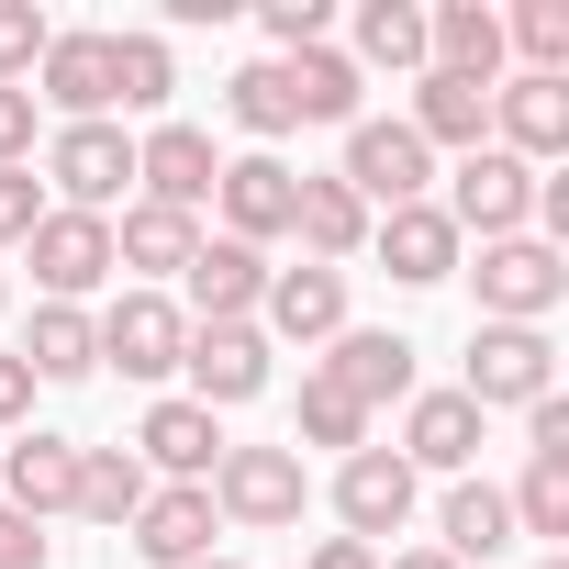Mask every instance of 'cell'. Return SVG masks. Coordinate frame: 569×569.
<instances>
[{
	"label": "cell",
	"mask_w": 569,
	"mask_h": 569,
	"mask_svg": "<svg viewBox=\"0 0 569 569\" xmlns=\"http://www.w3.org/2000/svg\"><path fill=\"white\" fill-rule=\"evenodd\" d=\"M23 257H34V291H46V302H90L101 279H112V223L46 201V223L23 234Z\"/></svg>",
	"instance_id": "cell-11"
},
{
	"label": "cell",
	"mask_w": 569,
	"mask_h": 569,
	"mask_svg": "<svg viewBox=\"0 0 569 569\" xmlns=\"http://www.w3.org/2000/svg\"><path fill=\"white\" fill-rule=\"evenodd\" d=\"M146 491H157V480L134 469V447H79V502H68V513H90V525L123 536V525L146 513Z\"/></svg>",
	"instance_id": "cell-31"
},
{
	"label": "cell",
	"mask_w": 569,
	"mask_h": 569,
	"mask_svg": "<svg viewBox=\"0 0 569 569\" xmlns=\"http://www.w3.org/2000/svg\"><path fill=\"white\" fill-rule=\"evenodd\" d=\"M257 336H291V347H336L347 336V268H268V302H257Z\"/></svg>",
	"instance_id": "cell-18"
},
{
	"label": "cell",
	"mask_w": 569,
	"mask_h": 569,
	"mask_svg": "<svg viewBox=\"0 0 569 569\" xmlns=\"http://www.w3.org/2000/svg\"><path fill=\"white\" fill-rule=\"evenodd\" d=\"M212 179H223V157H212V134L201 123H157V134H134V190L157 201V212H212Z\"/></svg>",
	"instance_id": "cell-12"
},
{
	"label": "cell",
	"mask_w": 569,
	"mask_h": 569,
	"mask_svg": "<svg viewBox=\"0 0 569 569\" xmlns=\"http://www.w3.org/2000/svg\"><path fill=\"white\" fill-rule=\"evenodd\" d=\"M291 190H302L291 168L246 146V157H223V179H212V212H223V234H234V246H257V257H268L279 234H291Z\"/></svg>",
	"instance_id": "cell-16"
},
{
	"label": "cell",
	"mask_w": 569,
	"mask_h": 569,
	"mask_svg": "<svg viewBox=\"0 0 569 569\" xmlns=\"http://www.w3.org/2000/svg\"><path fill=\"white\" fill-rule=\"evenodd\" d=\"M23 413H34V369H23V358H0V436H12Z\"/></svg>",
	"instance_id": "cell-43"
},
{
	"label": "cell",
	"mask_w": 569,
	"mask_h": 569,
	"mask_svg": "<svg viewBox=\"0 0 569 569\" xmlns=\"http://www.w3.org/2000/svg\"><path fill=\"white\" fill-rule=\"evenodd\" d=\"M347 68H358V79H369V68L425 79V12H413V0H358V46H347Z\"/></svg>",
	"instance_id": "cell-30"
},
{
	"label": "cell",
	"mask_w": 569,
	"mask_h": 569,
	"mask_svg": "<svg viewBox=\"0 0 569 569\" xmlns=\"http://www.w3.org/2000/svg\"><path fill=\"white\" fill-rule=\"evenodd\" d=\"M279 90H291V112L302 123H358V68H347V46H302V57H279Z\"/></svg>",
	"instance_id": "cell-29"
},
{
	"label": "cell",
	"mask_w": 569,
	"mask_h": 569,
	"mask_svg": "<svg viewBox=\"0 0 569 569\" xmlns=\"http://www.w3.org/2000/svg\"><path fill=\"white\" fill-rule=\"evenodd\" d=\"M369 212H402V201H436V157H425V134L413 123H347V168H336Z\"/></svg>",
	"instance_id": "cell-5"
},
{
	"label": "cell",
	"mask_w": 569,
	"mask_h": 569,
	"mask_svg": "<svg viewBox=\"0 0 569 569\" xmlns=\"http://www.w3.org/2000/svg\"><path fill=\"white\" fill-rule=\"evenodd\" d=\"M469 291H480V325H547L569 302V257L536 246V234H502V246H480Z\"/></svg>",
	"instance_id": "cell-4"
},
{
	"label": "cell",
	"mask_w": 569,
	"mask_h": 569,
	"mask_svg": "<svg viewBox=\"0 0 569 569\" xmlns=\"http://www.w3.org/2000/svg\"><path fill=\"white\" fill-rule=\"evenodd\" d=\"M190 246H201V223L190 212H157V201H123V223H112V268H134L146 291L190 268Z\"/></svg>",
	"instance_id": "cell-27"
},
{
	"label": "cell",
	"mask_w": 569,
	"mask_h": 569,
	"mask_svg": "<svg viewBox=\"0 0 569 569\" xmlns=\"http://www.w3.org/2000/svg\"><path fill=\"white\" fill-rule=\"evenodd\" d=\"M201 491H212V513H223V525H246V536L302 525V502H313V480H302V447H223Z\"/></svg>",
	"instance_id": "cell-1"
},
{
	"label": "cell",
	"mask_w": 569,
	"mask_h": 569,
	"mask_svg": "<svg viewBox=\"0 0 569 569\" xmlns=\"http://www.w3.org/2000/svg\"><path fill=\"white\" fill-rule=\"evenodd\" d=\"M46 12H34V0H0V90H23L34 79V57H46Z\"/></svg>",
	"instance_id": "cell-37"
},
{
	"label": "cell",
	"mask_w": 569,
	"mask_h": 569,
	"mask_svg": "<svg viewBox=\"0 0 569 569\" xmlns=\"http://www.w3.org/2000/svg\"><path fill=\"white\" fill-rule=\"evenodd\" d=\"M257 23H268V46H279V57H302V46H325V34H336V0H268Z\"/></svg>",
	"instance_id": "cell-38"
},
{
	"label": "cell",
	"mask_w": 569,
	"mask_h": 569,
	"mask_svg": "<svg viewBox=\"0 0 569 569\" xmlns=\"http://www.w3.org/2000/svg\"><path fill=\"white\" fill-rule=\"evenodd\" d=\"M23 369H34V391L46 380H90L101 369V336H90V313L79 302H34V325H23V347H12Z\"/></svg>",
	"instance_id": "cell-28"
},
{
	"label": "cell",
	"mask_w": 569,
	"mask_h": 569,
	"mask_svg": "<svg viewBox=\"0 0 569 569\" xmlns=\"http://www.w3.org/2000/svg\"><path fill=\"white\" fill-rule=\"evenodd\" d=\"M201 569H246V558H201Z\"/></svg>",
	"instance_id": "cell-46"
},
{
	"label": "cell",
	"mask_w": 569,
	"mask_h": 569,
	"mask_svg": "<svg viewBox=\"0 0 569 569\" xmlns=\"http://www.w3.org/2000/svg\"><path fill=\"white\" fill-rule=\"evenodd\" d=\"M380 569H458V558H436V547H402V558H380Z\"/></svg>",
	"instance_id": "cell-45"
},
{
	"label": "cell",
	"mask_w": 569,
	"mask_h": 569,
	"mask_svg": "<svg viewBox=\"0 0 569 569\" xmlns=\"http://www.w3.org/2000/svg\"><path fill=\"white\" fill-rule=\"evenodd\" d=\"M336 525H347L358 547L402 536V525H413V469H402L391 447H358V458H336Z\"/></svg>",
	"instance_id": "cell-20"
},
{
	"label": "cell",
	"mask_w": 569,
	"mask_h": 569,
	"mask_svg": "<svg viewBox=\"0 0 569 569\" xmlns=\"http://www.w3.org/2000/svg\"><path fill=\"white\" fill-rule=\"evenodd\" d=\"M168 101H179L168 34H112V112H168Z\"/></svg>",
	"instance_id": "cell-32"
},
{
	"label": "cell",
	"mask_w": 569,
	"mask_h": 569,
	"mask_svg": "<svg viewBox=\"0 0 569 569\" xmlns=\"http://www.w3.org/2000/svg\"><path fill=\"white\" fill-rule=\"evenodd\" d=\"M391 458H402L413 480H425V469H436V480H469V469H480V402H469V391H413Z\"/></svg>",
	"instance_id": "cell-15"
},
{
	"label": "cell",
	"mask_w": 569,
	"mask_h": 569,
	"mask_svg": "<svg viewBox=\"0 0 569 569\" xmlns=\"http://www.w3.org/2000/svg\"><path fill=\"white\" fill-rule=\"evenodd\" d=\"M46 190H57V212H101L112 223V201L134 190V134L123 123H57L46 134Z\"/></svg>",
	"instance_id": "cell-3"
},
{
	"label": "cell",
	"mask_w": 569,
	"mask_h": 569,
	"mask_svg": "<svg viewBox=\"0 0 569 569\" xmlns=\"http://www.w3.org/2000/svg\"><path fill=\"white\" fill-rule=\"evenodd\" d=\"M369 257L402 279V291H436V279H458V257H469V234L436 212V201H402V212H380L369 223Z\"/></svg>",
	"instance_id": "cell-19"
},
{
	"label": "cell",
	"mask_w": 569,
	"mask_h": 569,
	"mask_svg": "<svg viewBox=\"0 0 569 569\" xmlns=\"http://www.w3.org/2000/svg\"><path fill=\"white\" fill-rule=\"evenodd\" d=\"M212 458H223V425H212L190 391H168V402L134 425V469H146V480H212Z\"/></svg>",
	"instance_id": "cell-22"
},
{
	"label": "cell",
	"mask_w": 569,
	"mask_h": 569,
	"mask_svg": "<svg viewBox=\"0 0 569 569\" xmlns=\"http://www.w3.org/2000/svg\"><path fill=\"white\" fill-rule=\"evenodd\" d=\"M0 569H46V525H23L12 502H0Z\"/></svg>",
	"instance_id": "cell-42"
},
{
	"label": "cell",
	"mask_w": 569,
	"mask_h": 569,
	"mask_svg": "<svg viewBox=\"0 0 569 569\" xmlns=\"http://www.w3.org/2000/svg\"><path fill=\"white\" fill-rule=\"evenodd\" d=\"M0 502H12L23 525H57L79 502V436H57V425L12 436V447H0Z\"/></svg>",
	"instance_id": "cell-17"
},
{
	"label": "cell",
	"mask_w": 569,
	"mask_h": 569,
	"mask_svg": "<svg viewBox=\"0 0 569 569\" xmlns=\"http://www.w3.org/2000/svg\"><path fill=\"white\" fill-rule=\"evenodd\" d=\"M179 369H190V402H201V413H234V402L268 391V336H257V325H190Z\"/></svg>",
	"instance_id": "cell-14"
},
{
	"label": "cell",
	"mask_w": 569,
	"mask_h": 569,
	"mask_svg": "<svg viewBox=\"0 0 569 569\" xmlns=\"http://www.w3.org/2000/svg\"><path fill=\"white\" fill-rule=\"evenodd\" d=\"M525 458H547V469H569V402L547 391L536 413H525Z\"/></svg>",
	"instance_id": "cell-40"
},
{
	"label": "cell",
	"mask_w": 569,
	"mask_h": 569,
	"mask_svg": "<svg viewBox=\"0 0 569 569\" xmlns=\"http://www.w3.org/2000/svg\"><path fill=\"white\" fill-rule=\"evenodd\" d=\"M491 146H502L513 168L547 179V168L569 157V79H525V68L491 79Z\"/></svg>",
	"instance_id": "cell-8"
},
{
	"label": "cell",
	"mask_w": 569,
	"mask_h": 569,
	"mask_svg": "<svg viewBox=\"0 0 569 569\" xmlns=\"http://www.w3.org/2000/svg\"><path fill=\"white\" fill-rule=\"evenodd\" d=\"M34 112H68V123H112V34H90V23H68V34H46V57H34Z\"/></svg>",
	"instance_id": "cell-7"
},
{
	"label": "cell",
	"mask_w": 569,
	"mask_h": 569,
	"mask_svg": "<svg viewBox=\"0 0 569 569\" xmlns=\"http://www.w3.org/2000/svg\"><path fill=\"white\" fill-rule=\"evenodd\" d=\"M34 223H46V179L34 168H0V246H23Z\"/></svg>",
	"instance_id": "cell-39"
},
{
	"label": "cell",
	"mask_w": 569,
	"mask_h": 569,
	"mask_svg": "<svg viewBox=\"0 0 569 569\" xmlns=\"http://www.w3.org/2000/svg\"><path fill=\"white\" fill-rule=\"evenodd\" d=\"M480 413H536L558 391V347L547 325H469V380H458Z\"/></svg>",
	"instance_id": "cell-2"
},
{
	"label": "cell",
	"mask_w": 569,
	"mask_h": 569,
	"mask_svg": "<svg viewBox=\"0 0 569 569\" xmlns=\"http://www.w3.org/2000/svg\"><path fill=\"white\" fill-rule=\"evenodd\" d=\"M90 336H101V369H123V380H168L179 347H190V313H179L168 291H123L112 313H90Z\"/></svg>",
	"instance_id": "cell-9"
},
{
	"label": "cell",
	"mask_w": 569,
	"mask_h": 569,
	"mask_svg": "<svg viewBox=\"0 0 569 569\" xmlns=\"http://www.w3.org/2000/svg\"><path fill=\"white\" fill-rule=\"evenodd\" d=\"M223 112H234V134H257V157L302 123V112H291V90H279V57H246V68L223 79Z\"/></svg>",
	"instance_id": "cell-33"
},
{
	"label": "cell",
	"mask_w": 569,
	"mask_h": 569,
	"mask_svg": "<svg viewBox=\"0 0 569 569\" xmlns=\"http://www.w3.org/2000/svg\"><path fill=\"white\" fill-rule=\"evenodd\" d=\"M0 168H34V90H0Z\"/></svg>",
	"instance_id": "cell-41"
},
{
	"label": "cell",
	"mask_w": 569,
	"mask_h": 569,
	"mask_svg": "<svg viewBox=\"0 0 569 569\" xmlns=\"http://www.w3.org/2000/svg\"><path fill=\"white\" fill-rule=\"evenodd\" d=\"M212 536H223V513H212V491H201V480H157V491H146V513L123 525V547H134L146 569H201V558H212Z\"/></svg>",
	"instance_id": "cell-13"
},
{
	"label": "cell",
	"mask_w": 569,
	"mask_h": 569,
	"mask_svg": "<svg viewBox=\"0 0 569 569\" xmlns=\"http://www.w3.org/2000/svg\"><path fill=\"white\" fill-rule=\"evenodd\" d=\"M0 313H12V279H0Z\"/></svg>",
	"instance_id": "cell-47"
},
{
	"label": "cell",
	"mask_w": 569,
	"mask_h": 569,
	"mask_svg": "<svg viewBox=\"0 0 569 569\" xmlns=\"http://www.w3.org/2000/svg\"><path fill=\"white\" fill-rule=\"evenodd\" d=\"M402 123L425 134V157H436V146L480 157V146H491V90H480V79H458V68H425V79H413V112H402Z\"/></svg>",
	"instance_id": "cell-23"
},
{
	"label": "cell",
	"mask_w": 569,
	"mask_h": 569,
	"mask_svg": "<svg viewBox=\"0 0 569 569\" xmlns=\"http://www.w3.org/2000/svg\"><path fill=\"white\" fill-rule=\"evenodd\" d=\"M458 234H480V246H502V234H536V168H513L502 146H480V157H458V179H447V201H436Z\"/></svg>",
	"instance_id": "cell-6"
},
{
	"label": "cell",
	"mask_w": 569,
	"mask_h": 569,
	"mask_svg": "<svg viewBox=\"0 0 569 569\" xmlns=\"http://www.w3.org/2000/svg\"><path fill=\"white\" fill-rule=\"evenodd\" d=\"M502 57H525V79H569V0H513Z\"/></svg>",
	"instance_id": "cell-34"
},
{
	"label": "cell",
	"mask_w": 569,
	"mask_h": 569,
	"mask_svg": "<svg viewBox=\"0 0 569 569\" xmlns=\"http://www.w3.org/2000/svg\"><path fill=\"white\" fill-rule=\"evenodd\" d=\"M502 547H513V502H502L480 469H469V480H447V502H436V558H458V569H469V558H502Z\"/></svg>",
	"instance_id": "cell-26"
},
{
	"label": "cell",
	"mask_w": 569,
	"mask_h": 569,
	"mask_svg": "<svg viewBox=\"0 0 569 569\" xmlns=\"http://www.w3.org/2000/svg\"><path fill=\"white\" fill-rule=\"evenodd\" d=\"M536 569H569V558H536Z\"/></svg>",
	"instance_id": "cell-48"
},
{
	"label": "cell",
	"mask_w": 569,
	"mask_h": 569,
	"mask_svg": "<svg viewBox=\"0 0 569 569\" xmlns=\"http://www.w3.org/2000/svg\"><path fill=\"white\" fill-rule=\"evenodd\" d=\"M291 447H336V458H358V447H369V413H358L336 380H302V436H291Z\"/></svg>",
	"instance_id": "cell-35"
},
{
	"label": "cell",
	"mask_w": 569,
	"mask_h": 569,
	"mask_svg": "<svg viewBox=\"0 0 569 569\" xmlns=\"http://www.w3.org/2000/svg\"><path fill=\"white\" fill-rule=\"evenodd\" d=\"M369 223H380V212H369L347 179H302V190H291V234H302V257H313V268L369 257Z\"/></svg>",
	"instance_id": "cell-24"
},
{
	"label": "cell",
	"mask_w": 569,
	"mask_h": 569,
	"mask_svg": "<svg viewBox=\"0 0 569 569\" xmlns=\"http://www.w3.org/2000/svg\"><path fill=\"white\" fill-rule=\"evenodd\" d=\"M313 380H336V391H347L358 413H380V402H413V336L347 325V336H336V358H325Z\"/></svg>",
	"instance_id": "cell-21"
},
{
	"label": "cell",
	"mask_w": 569,
	"mask_h": 569,
	"mask_svg": "<svg viewBox=\"0 0 569 569\" xmlns=\"http://www.w3.org/2000/svg\"><path fill=\"white\" fill-rule=\"evenodd\" d=\"M425 68H458V79H502V12L491 0H436L425 12Z\"/></svg>",
	"instance_id": "cell-25"
},
{
	"label": "cell",
	"mask_w": 569,
	"mask_h": 569,
	"mask_svg": "<svg viewBox=\"0 0 569 569\" xmlns=\"http://www.w3.org/2000/svg\"><path fill=\"white\" fill-rule=\"evenodd\" d=\"M502 502H513V536H569V469L525 458V480H513Z\"/></svg>",
	"instance_id": "cell-36"
},
{
	"label": "cell",
	"mask_w": 569,
	"mask_h": 569,
	"mask_svg": "<svg viewBox=\"0 0 569 569\" xmlns=\"http://www.w3.org/2000/svg\"><path fill=\"white\" fill-rule=\"evenodd\" d=\"M302 569H380V547H358V536H313Z\"/></svg>",
	"instance_id": "cell-44"
},
{
	"label": "cell",
	"mask_w": 569,
	"mask_h": 569,
	"mask_svg": "<svg viewBox=\"0 0 569 569\" xmlns=\"http://www.w3.org/2000/svg\"><path fill=\"white\" fill-rule=\"evenodd\" d=\"M257 302H268V257L234 246V234H201L190 268H179V313L190 325H257Z\"/></svg>",
	"instance_id": "cell-10"
}]
</instances>
